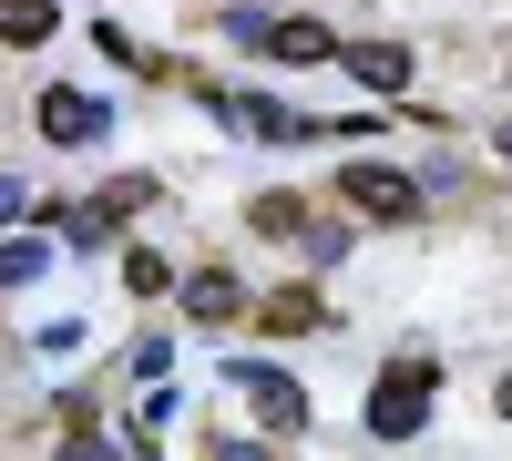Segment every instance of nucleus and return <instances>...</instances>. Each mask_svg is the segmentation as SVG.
<instances>
[{
	"mask_svg": "<svg viewBox=\"0 0 512 461\" xmlns=\"http://www.w3.org/2000/svg\"><path fill=\"white\" fill-rule=\"evenodd\" d=\"M431 390H441V359H400V369H379V390H369V431H379V441H410L420 421H431Z\"/></svg>",
	"mask_w": 512,
	"mask_h": 461,
	"instance_id": "nucleus-1",
	"label": "nucleus"
},
{
	"mask_svg": "<svg viewBox=\"0 0 512 461\" xmlns=\"http://www.w3.org/2000/svg\"><path fill=\"white\" fill-rule=\"evenodd\" d=\"M236 390H246V410H256V421H267L277 441H287V431H308V390H297L287 369H267V359H236Z\"/></svg>",
	"mask_w": 512,
	"mask_h": 461,
	"instance_id": "nucleus-2",
	"label": "nucleus"
},
{
	"mask_svg": "<svg viewBox=\"0 0 512 461\" xmlns=\"http://www.w3.org/2000/svg\"><path fill=\"white\" fill-rule=\"evenodd\" d=\"M338 195H349L359 216H420V185L400 175V164H349V175H338Z\"/></svg>",
	"mask_w": 512,
	"mask_h": 461,
	"instance_id": "nucleus-3",
	"label": "nucleus"
},
{
	"mask_svg": "<svg viewBox=\"0 0 512 461\" xmlns=\"http://www.w3.org/2000/svg\"><path fill=\"white\" fill-rule=\"evenodd\" d=\"M41 134H52V144H103L113 113H103L93 93H72V82H52V93H41Z\"/></svg>",
	"mask_w": 512,
	"mask_h": 461,
	"instance_id": "nucleus-4",
	"label": "nucleus"
},
{
	"mask_svg": "<svg viewBox=\"0 0 512 461\" xmlns=\"http://www.w3.org/2000/svg\"><path fill=\"white\" fill-rule=\"evenodd\" d=\"M185 318H205V328H216V318H246V277L195 267V277H185Z\"/></svg>",
	"mask_w": 512,
	"mask_h": 461,
	"instance_id": "nucleus-5",
	"label": "nucleus"
},
{
	"mask_svg": "<svg viewBox=\"0 0 512 461\" xmlns=\"http://www.w3.org/2000/svg\"><path fill=\"white\" fill-rule=\"evenodd\" d=\"M349 72L369 82V93H400V82H410V52H400V41H349Z\"/></svg>",
	"mask_w": 512,
	"mask_h": 461,
	"instance_id": "nucleus-6",
	"label": "nucleus"
},
{
	"mask_svg": "<svg viewBox=\"0 0 512 461\" xmlns=\"http://www.w3.org/2000/svg\"><path fill=\"white\" fill-rule=\"evenodd\" d=\"M267 52H277V62H338V41H328L318 21H277V31H267Z\"/></svg>",
	"mask_w": 512,
	"mask_h": 461,
	"instance_id": "nucleus-7",
	"label": "nucleus"
},
{
	"mask_svg": "<svg viewBox=\"0 0 512 461\" xmlns=\"http://www.w3.org/2000/svg\"><path fill=\"white\" fill-rule=\"evenodd\" d=\"M52 0H0V41H21V52H31V41H52Z\"/></svg>",
	"mask_w": 512,
	"mask_h": 461,
	"instance_id": "nucleus-8",
	"label": "nucleus"
},
{
	"mask_svg": "<svg viewBox=\"0 0 512 461\" xmlns=\"http://www.w3.org/2000/svg\"><path fill=\"white\" fill-rule=\"evenodd\" d=\"M256 318H267L277 339H297V328H318V287H277V298L256 308Z\"/></svg>",
	"mask_w": 512,
	"mask_h": 461,
	"instance_id": "nucleus-9",
	"label": "nucleus"
},
{
	"mask_svg": "<svg viewBox=\"0 0 512 461\" xmlns=\"http://www.w3.org/2000/svg\"><path fill=\"white\" fill-rule=\"evenodd\" d=\"M41 267H52V246H41V236H11V246H0V287H31Z\"/></svg>",
	"mask_w": 512,
	"mask_h": 461,
	"instance_id": "nucleus-10",
	"label": "nucleus"
},
{
	"mask_svg": "<svg viewBox=\"0 0 512 461\" xmlns=\"http://www.w3.org/2000/svg\"><path fill=\"white\" fill-rule=\"evenodd\" d=\"M256 236H308V205L297 195H256Z\"/></svg>",
	"mask_w": 512,
	"mask_h": 461,
	"instance_id": "nucleus-11",
	"label": "nucleus"
},
{
	"mask_svg": "<svg viewBox=\"0 0 512 461\" xmlns=\"http://www.w3.org/2000/svg\"><path fill=\"white\" fill-rule=\"evenodd\" d=\"M123 287H134V298H164V287H175V267H164L154 246H134V257H123Z\"/></svg>",
	"mask_w": 512,
	"mask_h": 461,
	"instance_id": "nucleus-12",
	"label": "nucleus"
},
{
	"mask_svg": "<svg viewBox=\"0 0 512 461\" xmlns=\"http://www.w3.org/2000/svg\"><path fill=\"white\" fill-rule=\"evenodd\" d=\"M349 257V226H308V267H338Z\"/></svg>",
	"mask_w": 512,
	"mask_h": 461,
	"instance_id": "nucleus-13",
	"label": "nucleus"
},
{
	"mask_svg": "<svg viewBox=\"0 0 512 461\" xmlns=\"http://www.w3.org/2000/svg\"><path fill=\"white\" fill-rule=\"evenodd\" d=\"M62 461H113V441H93V431H72V441H62Z\"/></svg>",
	"mask_w": 512,
	"mask_h": 461,
	"instance_id": "nucleus-14",
	"label": "nucleus"
},
{
	"mask_svg": "<svg viewBox=\"0 0 512 461\" xmlns=\"http://www.w3.org/2000/svg\"><path fill=\"white\" fill-rule=\"evenodd\" d=\"M21 205H31V195H21V175H0V226H11V216H21Z\"/></svg>",
	"mask_w": 512,
	"mask_h": 461,
	"instance_id": "nucleus-15",
	"label": "nucleus"
},
{
	"mask_svg": "<svg viewBox=\"0 0 512 461\" xmlns=\"http://www.w3.org/2000/svg\"><path fill=\"white\" fill-rule=\"evenodd\" d=\"M502 154H512V123H502Z\"/></svg>",
	"mask_w": 512,
	"mask_h": 461,
	"instance_id": "nucleus-16",
	"label": "nucleus"
},
{
	"mask_svg": "<svg viewBox=\"0 0 512 461\" xmlns=\"http://www.w3.org/2000/svg\"><path fill=\"white\" fill-rule=\"evenodd\" d=\"M502 410H512V380H502Z\"/></svg>",
	"mask_w": 512,
	"mask_h": 461,
	"instance_id": "nucleus-17",
	"label": "nucleus"
}]
</instances>
